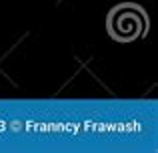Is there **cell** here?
Masks as SVG:
<instances>
[{
  "mask_svg": "<svg viewBox=\"0 0 158 153\" xmlns=\"http://www.w3.org/2000/svg\"><path fill=\"white\" fill-rule=\"evenodd\" d=\"M110 26L114 36L122 40L136 38L144 30V16L136 8H120V12H114L110 20Z\"/></svg>",
  "mask_w": 158,
  "mask_h": 153,
  "instance_id": "obj_1",
  "label": "cell"
}]
</instances>
